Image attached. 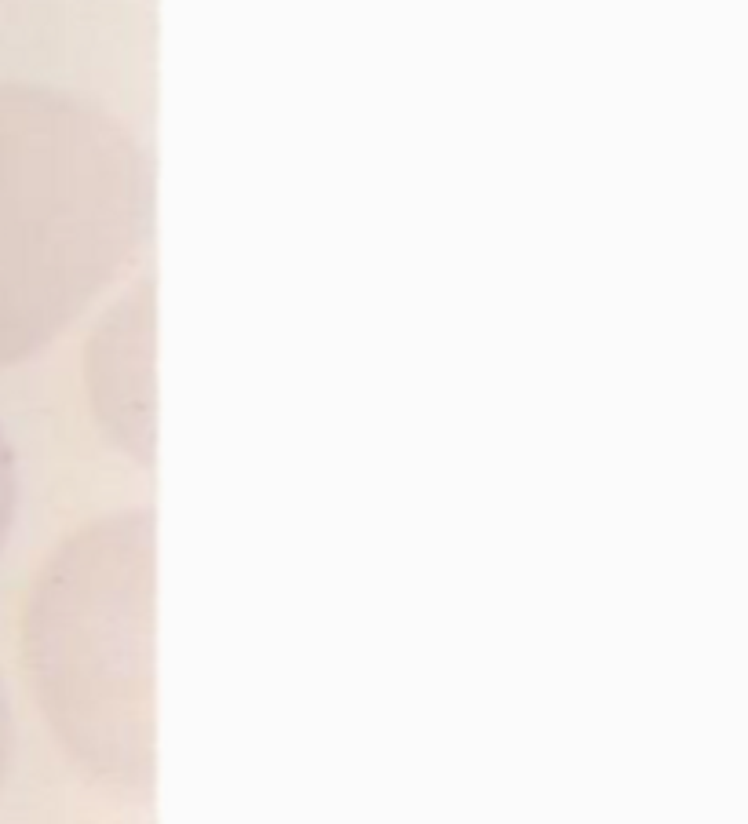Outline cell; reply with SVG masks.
<instances>
[{"instance_id": "7a4b0ae2", "label": "cell", "mask_w": 748, "mask_h": 824, "mask_svg": "<svg viewBox=\"0 0 748 824\" xmlns=\"http://www.w3.org/2000/svg\"><path fill=\"white\" fill-rule=\"evenodd\" d=\"M11 759H15V715H11V697L0 679V784L8 777Z\"/></svg>"}, {"instance_id": "3957f363", "label": "cell", "mask_w": 748, "mask_h": 824, "mask_svg": "<svg viewBox=\"0 0 748 824\" xmlns=\"http://www.w3.org/2000/svg\"><path fill=\"white\" fill-rule=\"evenodd\" d=\"M8 507H11L8 464H4V449H0V544H4V533H8Z\"/></svg>"}, {"instance_id": "6da1fadb", "label": "cell", "mask_w": 748, "mask_h": 824, "mask_svg": "<svg viewBox=\"0 0 748 824\" xmlns=\"http://www.w3.org/2000/svg\"><path fill=\"white\" fill-rule=\"evenodd\" d=\"M19 649L33 704L66 759L110 788L150 792L157 766L150 533L110 526L59 551L22 606Z\"/></svg>"}]
</instances>
